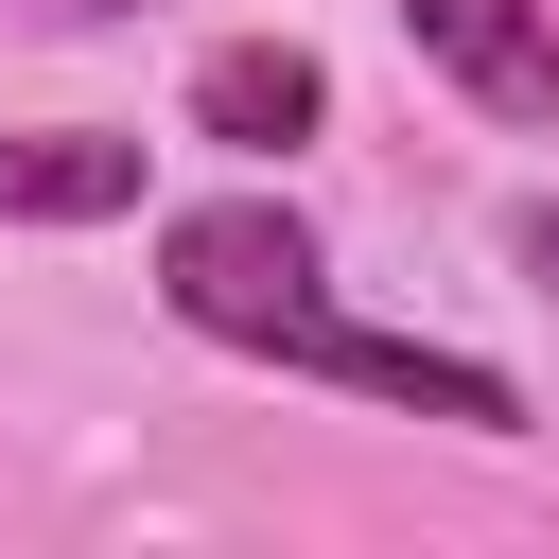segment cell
<instances>
[{"label": "cell", "mask_w": 559, "mask_h": 559, "mask_svg": "<svg viewBox=\"0 0 559 559\" xmlns=\"http://www.w3.org/2000/svg\"><path fill=\"white\" fill-rule=\"evenodd\" d=\"M157 297L175 332L245 349V367H297V384H349V402H402V419H454V437H524V384L489 349H437V332H384L332 297V245L280 210V192H210L157 227Z\"/></svg>", "instance_id": "1"}, {"label": "cell", "mask_w": 559, "mask_h": 559, "mask_svg": "<svg viewBox=\"0 0 559 559\" xmlns=\"http://www.w3.org/2000/svg\"><path fill=\"white\" fill-rule=\"evenodd\" d=\"M384 17H402V52H419L472 122L559 140V0H384Z\"/></svg>", "instance_id": "2"}, {"label": "cell", "mask_w": 559, "mask_h": 559, "mask_svg": "<svg viewBox=\"0 0 559 559\" xmlns=\"http://www.w3.org/2000/svg\"><path fill=\"white\" fill-rule=\"evenodd\" d=\"M332 122V70L297 52V35H227V52H192V140H227V157H297Z\"/></svg>", "instance_id": "3"}, {"label": "cell", "mask_w": 559, "mask_h": 559, "mask_svg": "<svg viewBox=\"0 0 559 559\" xmlns=\"http://www.w3.org/2000/svg\"><path fill=\"white\" fill-rule=\"evenodd\" d=\"M140 210V140L122 122H35L0 140V227H122Z\"/></svg>", "instance_id": "4"}, {"label": "cell", "mask_w": 559, "mask_h": 559, "mask_svg": "<svg viewBox=\"0 0 559 559\" xmlns=\"http://www.w3.org/2000/svg\"><path fill=\"white\" fill-rule=\"evenodd\" d=\"M507 262H524V280L559 297V192H524V210H507Z\"/></svg>", "instance_id": "5"}, {"label": "cell", "mask_w": 559, "mask_h": 559, "mask_svg": "<svg viewBox=\"0 0 559 559\" xmlns=\"http://www.w3.org/2000/svg\"><path fill=\"white\" fill-rule=\"evenodd\" d=\"M52 17H122V0H52Z\"/></svg>", "instance_id": "6"}]
</instances>
